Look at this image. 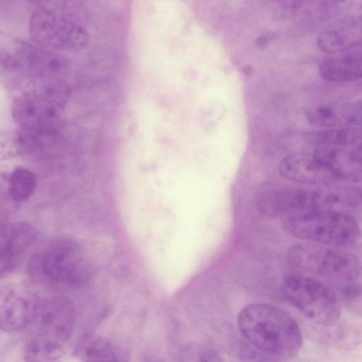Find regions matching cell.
<instances>
[{
    "mask_svg": "<svg viewBox=\"0 0 362 362\" xmlns=\"http://www.w3.org/2000/svg\"><path fill=\"white\" fill-rule=\"evenodd\" d=\"M238 322L247 341L259 352L272 358H291L303 346V335L296 321L275 305L249 304L240 312Z\"/></svg>",
    "mask_w": 362,
    "mask_h": 362,
    "instance_id": "cell-1",
    "label": "cell"
},
{
    "mask_svg": "<svg viewBox=\"0 0 362 362\" xmlns=\"http://www.w3.org/2000/svg\"><path fill=\"white\" fill-rule=\"evenodd\" d=\"M28 272L36 281L71 288L88 282L93 275V267L77 242L62 237L50 240L33 254Z\"/></svg>",
    "mask_w": 362,
    "mask_h": 362,
    "instance_id": "cell-2",
    "label": "cell"
},
{
    "mask_svg": "<svg viewBox=\"0 0 362 362\" xmlns=\"http://www.w3.org/2000/svg\"><path fill=\"white\" fill-rule=\"evenodd\" d=\"M76 319L73 303L63 296L40 301L36 329L24 349L26 361H53L60 358L71 338Z\"/></svg>",
    "mask_w": 362,
    "mask_h": 362,
    "instance_id": "cell-3",
    "label": "cell"
},
{
    "mask_svg": "<svg viewBox=\"0 0 362 362\" xmlns=\"http://www.w3.org/2000/svg\"><path fill=\"white\" fill-rule=\"evenodd\" d=\"M284 228L293 237L319 244L349 247L361 235L357 221L351 214L332 210H314L282 218Z\"/></svg>",
    "mask_w": 362,
    "mask_h": 362,
    "instance_id": "cell-4",
    "label": "cell"
},
{
    "mask_svg": "<svg viewBox=\"0 0 362 362\" xmlns=\"http://www.w3.org/2000/svg\"><path fill=\"white\" fill-rule=\"evenodd\" d=\"M288 259L300 270L334 281H354L362 275L361 259L345 247L307 241L292 245Z\"/></svg>",
    "mask_w": 362,
    "mask_h": 362,
    "instance_id": "cell-5",
    "label": "cell"
},
{
    "mask_svg": "<svg viewBox=\"0 0 362 362\" xmlns=\"http://www.w3.org/2000/svg\"><path fill=\"white\" fill-rule=\"evenodd\" d=\"M285 298L315 324L329 326L341 316V305L334 292L321 281L299 274H290L281 284Z\"/></svg>",
    "mask_w": 362,
    "mask_h": 362,
    "instance_id": "cell-6",
    "label": "cell"
},
{
    "mask_svg": "<svg viewBox=\"0 0 362 362\" xmlns=\"http://www.w3.org/2000/svg\"><path fill=\"white\" fill-rule=\"evenodd\" d=\"M29 33L34 43L49 49L78 50L89 42L83 26L48 10L32 14Z\"/></svg>",
    "mask_w": 362,
    "mask_h": 362,
    "instance_id": "cell-7",
    "label": "cell"
},
{
    "mask_svg": "<svg viewBox=\"0 0 362 362\" xmlns=\"http://www.w3.org/2000/svg\"><path fill=\"white\" fill-rule=\"evenodd\" d=\"M1 64L6 69H23L33 75L45 77L62 74L67 60L51 49L21 40H14L8 47H1Z\"/></svg>",
    "mask_w": 362,
    "mask_h": 362,
    "instance_id": "cell-8",
    "label": "cell"
},
{
    "mask_svg": "<svg viewBox=\"0 0 362 362\" xmlns=\"http://www.w3.org/2000/svg\"><path fill=\"white\" fill-rule=\"evenodd\" d=\"M62 97L51 86L42 91H28L12 105V116L25 130L36 132L53 124L59 114Z\"/></svg>",
    "mask_w": 362,
    "mask_h": 362,
    "instance_id": "cell-9",
    "label": "cell"
},
{
    "mask_svg": "<svg viewBox=\"0 0 362 362\" xmlns=\"http://www.w3.org/2000/svg\"><path fill=\"white\" fill-rule=\"evenodd\" d=\"M40 301L27 288L7 284L0 291V326L7 333L22 330L33 323Z\"/></svg>",
    "mask_w": 362,
    "mask_h": 362,
    "instance_id": "cell-10",
    "label": "cell"
},
{
    "mask_svg": "<svg viewBox=\"0 0 362 362\" xmlns=\"http://www.w3.org/2000/svg\"><path fill=\"white\" fill-rule=\"evenodd\" d=\"M283 177L293 182L322 187L336 182L327 162L315 150L285 157L279 165Z\"/></svg>",
    "mask_w": 362,
    "mask_h": 362,
    "instance_id": "cell-11",
    "label": "cell"
},
{
    "mask_svg": "<svg viewBox=\"0 0 362 362\" xmlns=\"http://www.w3.org/2000/svg\"><path fill=\"white\" fill-rule=\"evenodd\" d=\"M37 230L27 221L5 223L1 227V275H6L16 269L25 253L37 238Z\"/></svg>",
    "mask_w": 362,
    "mask_h": 362,
    "instance_id": "cell-12",
    "label": "cell"
},
{
    "mask_svg": "<svg viewBox=\"0 0 362 362\" xmlns=\"http://www.w3.org/2000/svg\"><path fill=\"white\" fill-rule=\"evenodd\" d=\"M317 43L322 52L330 55L362 45V4L354 13L322 30Z\"/></svg>",
    "mask_w": 362,
    "mask_h": 362,
    "instance_id": "cell-13",
    "label": "cell"
},
{
    "mask_svg": "<svg viewBox=\"0 0 362 362\" xmlns=\"http://www.w3.org/2000/svg\"><path fill=\"white\" fill-rule=\"evenodd\" d=\"M305 115L310 124L322 129L362 125V100L317 104Z\"/></svg>",
    "mask_w": 362,
    "mask_h": 362,
    "instance_id": "cell-14",
    "label": "cell"
},
{
    "mask_svg": "<svg viewBox=\"0 0 362 362\" xmlns=\"http://www.w3.org/2000/svg\"><path fill=\"white\" fill-rule=\"evenodd\" d=\"M314 150L327 162L337 183H362V151L334 147Z\"/></svg>",
    "mask_w": 362,
    "mask_h": 362,
    "instance_id": "cell-15",
    "label": "cell"
},
{
    "mask_svg": "<svg viewBox=\"0 0 362 362\" xmlns=\"http://www.w3.org/2000/svg\"><path fill=\"white\" fill-rule=\"evenodd\" d=\"M318 71L322 79L332 83L362 79V45L325 59Z\"/></svg>",
    "mask_w": 362,
    "mask_h": 362,
    "instance_id": "cell-16",
    "label": "cell"
},
{
    "mask_svg": "<svg viewBox=\"0 0 362 362\" xmlns=\"http://www.w3.org/2000/svg\"><path fill=\"white\" fill-rule=\"evenodd\" d=\"M315 147H334L362 151V125L322 129L312 137Z\"/></svg>",
    "mask_w": 362,
    "mask_h": 362,
    "instance_id": "cell-17",
    "label": "cell"
},
{
    "mask_svg": "<svg viewBox=\"0 0 362 362\" xmlns=\"http://www.w3.org/2000/svg\"><path fill=\"white\" fill-rule=\"evenodd\" d=\"M73 355L83 361H118V354L112 344L96 334H86L76 343Z\"/></svg>",
    "mask_w": 362,
    "mask_h": 362,
    "instance_id": "cell-18",
    "label": "cell"
},
{
    "mask_svg": "<svg viewBox=\"0 0 362 362\" xmlns=\"http://www.w3.org/2000/svg\"><path fill=\"white\" fill-rule=\"evenodd\" d=\"M355 0H311L306 6L305 17L311 25L317 26L338 16Z\"/></svg>",
    "mask_w": 362,
    "mask_h": 362,
    "instance_id": "cell-19",
    "label": "cell"
},
{
    "mask_svg": "<svg viewBox=\"0 0 362 362\" xmlns=\"http://www.w3.org/2000/svg\"><path fill=\"white\" fill-rule=\"evenodd\" d=\"M36 185L33 172L26 168L18 167L9 176L8 193L13 201L25 202L33 194Z\"/></svg>",
    "mask_w": 362,
    "mask_h": 362,
    "instance_id": "cell-20",
    "label": "cell"
},
{
    "mask_svg": "<svg viewBox=\"0 0 362 362\" xmlns=\"http://www.w3.org/2000/svg\"><path fill=\"white\" fill-rule=\"evenodd\" d=\"M279 6L286 11L294 12L305 6L311 0H276Z\"/></svg>",
    "mask_w": 362,
    "mask_h": 362,
    "instance_id": "cell-21",
    "label": "cell"
},
{
    "mask_svg": "<svg viewBox=\"0 0 362 362\" xmlns=\"http://www.w3.org/2000/svg\"><path fill=\"white\" fill-rule=\"evenodd\" d=\"M274 38V35L272 33H267L264 35H260L257 39V47L264 48L268 43H269L272 39Z\"/></svg>",
    "mask_w": 362,
    "mask_h": 362,
    "instance_id": "cell-22",
    "label": "cell"
}]
</instances>
